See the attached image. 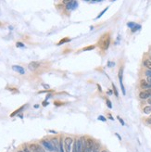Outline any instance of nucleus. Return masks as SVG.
Returning a JSON list of instances; mask_svg holds the SVG:
<instances>
[{"label": "nucleus", "instance_id": "obj_1", "mask_svg": "<svg viewBox=\"0 0 151 152\" xmlns=\"http://www.w3.org/2000/svg\"><path fill=\"white\" fill-rule=\"evenodd\" d=\"M109 43H110L109 34H105V35L100 39V41H99V46H100V48L103 49V50H107L109 46Z\"/></svg>", "mask_w": 151, "mask_h": 152}, {"label": "nucleus", "instance_id": "obj_2", "mask_svg": "<svg viewBox=\"0 0 151 152\" xmlns=\"http://www.w3.org/2000/svg\"><path fill=\"white\" fill-rule=\"evenodd\" d=\"M73 143V139L72 137H66L64 139V148L66 152H71V148H72V145Z\"/></svg>", "mask_w": 151, "mask_h": 152}, {"label": "nucleus", "instance_id": "obj_3", "mask_svg": "<svg viewBox=\"0 0 151 152\" xmlns=\"http://www.w3.org/2000/svg\"><path fill=\"white\" fill-rule=\"evenodd\" d=\"M43 146H45L46 149H47L48 151H54V146L52 145L51 141H47V140H43L42 142Z\"/></svg>", "mask_w": 151, "mask_h": 152}, {"label": "nucleus", "instance_id": "obj_4", "mask_svg": "<svg viewBox=\"0 0 151 152\" xmlns=\"http://www.w3.org/2000/svg\"><path fill=\"white\" fill-rule=\"evenodd\" d=\"M29 149L32 152H46L42 146L37 145V144H32V145H30Z\"/></svg>", "mask_w": 151, "mask_h": 152}, {"label": "nucleus", "instance_id": "obj_5", "mask_svg": "<svg viewBox=\"0 0 151 152\" xmlns=\"http://www.w3.org/2000/svg\"><path fill=\"white\" fill-rule=\"evenodd\" d=\"M94 146H95V144H94V141L91 138H88L86 139V152H93V149H94Z\"/></svg>", "mask_w": 151, "mask_h": 152}, {"label": "nucleus", "instance_id": "obj_6", "mask_svg": "<svg viewBox=\"0 0 151 152\" xmlns=\"http://www.w3.org/2000/svg\"><path fill=\"white\" fill-rule=\"evenodd\" d=\"M151 96V89H148V90H145V91L141 92L139 94V97L142 98V99H146Z\"/></svg>", "mask_w": 151, "mask_h": 152}, {"label": "nucleus", "instance_id": "obj_7", "mask_svg": "<svg viewBox=\"0 0 151 152\" xmlns=\"http://www.w3.org/2000/svg\"><path fill=\"white\" fill-rule=\"evenodd\" d=\"M50 141H51L52 145H53V146H54V152H60V150H59V143L58 139L52 138Z\"/></svg>", "mask_w": 151, "mask_h": 152}, {"label": "nucleus", "instance_id": "obj_8", "mask_svg": "<svg viewBox=\"0 0 151 152\" xmlns=\"http://www.w3.org/2000/svg\"><path fill=\"white\" fill-rule=\"evenodd\" d=\"M39 66H40V63H39V62H37V61H33V62L29 63L28 68H29L30 71H35Z\"/></svg>", "mask_w": 151, "mask_h": 152}, {"label": "nucleus", "instance_id": "obj_9", "mask_svg": "<svg viewBox=\"0 0 151 152\" xmlns=\"http://www.w3.org/2000/svg\"><path fill=\"white\" fill-rule=\"evenodd\" d=\"M141 87L142 88H144V89H151V84L148 83V81H146V80H142L141 81Z\"/></svg>", "mask_w": 151, "mask_h": 152}, {"label": "nucleus", "instance_id": "obj_10", "mask_svg": "<svg viewBox=\"0 0 151 152\" xmlns=\"http://www.w3.org/2000/svg\"><path fill=\"white\" fill-rule=\"evenodd\" d=\"M12 70L15 71V72H17V73H19L20 74H24L25 73L24 69L21 67V66H19V65H14V66H12Z\"/></svg>", "mask_w": 151, "mask_h": 152}, {"label": "nucleus", "instance_id": "obj_11", "mask_svg": "<svg viewBox=\"0 0 151 152\" xmlns=\"http://www.w3.org/2000/svg\"><path fill=\"white\" fill-rule=\"evenodd\" d=\"M77 2L76 1H72V2H69L68 4H67V8L68 9H73V8H75L76 7H77Z\"/></svg>", "mask_w": 151, "mask_h": 152}, {"label": "nucleus", "instance_id": "obj_12", "mask_svg": "<svg viewBox=\"0 0 151 152\" xmlns=\"http://www.w3.org/2000/svg\"><path fill=\"white\" fill-rule=\"evenodd\" d=\"M76 149L77 152H82V140L81 139H76Z\"/></svg>", "mask_w": 151, "mask_h": 152}, {"label": "nucleus", "instance_id": "obj_13", "mask_svg": "<svg viewBox=\"0 0 151 152\" xmlns=\"http://www.w3.org/2000/svg\"><path fill=\"white\" fill-rule=\"evenodd\" d=\"M24 108H25V106H22V107H20V109H18L17 110H15L13 113H11V114H10V117H14V116L16 115V114H18L19 112H20V111L23 110Z\"/></svg>", "mask_w": 151, "mask_h": 152}, {"label": "nucleus", "instance_id": "obj_14", "mask_svg": "<svg viewBox=\"0 0 151 152\" xmlns=\"http://www.w3.org/2000/svg\"><path fill=\"white\" fill-rule=\"evenodd\" d=\"M144 65H145L146 68H148L151 71V60L150 59H146V60L144 61Z\"/></svg>", "mask_w": 151, "mask_h": 152}, {"label": "nucleus", "instance_id": "obj_15", "mask_svg": "<svg viewBox=\"0 0 151 152\" xmlns=\"http://www.w3.org/2000/svg\"><path fill=\"white\" fill-rule=\"evenodd\" d=\"M70 41H71V39H70L69 37H66V38H64V39L60 40V41H59V43L58 44V46H60V45H62V44H65V43L70 42Z\"/></svg>", "mask_w": 151, "mask_h": 152}, {"label": "nucleus", "instance_id": "obj_16", "mask_svg": "<svg viewBox=\"0 0 151 152\" xmlns=\"http://www.w3.org/2000/svg\"><path fill=\"white\" fill-rule=\"evenodd\" d=\"M144 113H145V114H149V113H151V106L145 107V109H144Z\"/></svg>", "mask_w": 151, "mask_h": 152}, {"label": "nucleus", "instance_id": "obj_17", "mask_svg": "<svg viewBox=\"0 0 151 152\" xmlns=\"http://www.w3.org/2000/svg\"><path fill=\"white\" fill-rule=\"evenodd\" d=\"M95 46H87V47H85V48L83 49L84 51H89V50H94L95 49Z\"/></svg>", "mask_w": 151, "mask_h": 152}, {"label": "nucleus", "instance_id": "obj_18", "mask_svg": "<svg viewBox=\"0 0 151 152\" xmlns=\"http://www.w3.org/2000/svg\"><path fill=\"white\" fill-rule=\"evenodd\" d=\"M135 23H134V22H128V23H127V26H128V27H129V28H131V29H133V28H134V27H135Z\"/></svg>", "mask_w": 151, "mask_h": 152}, {"label": "nucleus", "instance_id": "obj_19", "mask_svg": "<svg viewBox=\"0 0 151 152\" xmlns=\"http://www.w3.org/2000/svg\"><path fill=\"white\" fill-rule=\"evenodd\" d=\"M59 150L60 152H64V147H63V143H62V141H59Z\"/></svg>", "mask_w": 151, "mask_h": 152}, {"label": "nucleus", "instance_id": "obj_20", "mask_svg": "<svg viewBox=\"0 0 151 152\" xmlns=\"http://www.w3.org/2000/svg\"><path fill=\"white\" fill-rule=\"evenodd\" d=\"M140 28H141V25L136 24V25H135V27H134L133 29H132V32H133V33H134V32H136L137 30H139Z\"/></svg>", "mask_w": 151, "mask_h": 152}, {"label": "nucleus", "instance_id": "obj_21", "mask_svg": "<svg viewBox=\"0 0 151 152\" xmlns=\"http://www.w3.org/2000/svg\"><path fill=\"white\" fill-rule=\"evenodd\" d=\"M112 87H113V91H114L116 97H118V96H119V94H118V91H117V89H116V86H115L114 84H112Z\"/></svg>", "mask_w": 151, "mask_h": 152}, {"label": "nucleus", "instance_id": "obj_22", "mask_svg": "<svg viewBox=\"0 0 151 152\" xmlns=\"http://www.w3.org/2000/svg\"><path fill=\"white\" fill-rule=\"evenodd\" d=\"M16 46H17V47H24V45L21 42H18L16 44Z\"/></svg>", "mask_w": 151, "mask_h": 152}, {"label": "nucleus", "instance_id": "obj_23", "mask_svg": "<svg viewBox=\"0 0 151 152\" xmlns=\"http://www.w3.org/2000/svg\"><path fill=\"white\" fill-rule=\"evenodd\" d=\"M107 10H108V7H106V8H105V9H104V10H103L102 12H101V13H100V14H99V15H98V16H97V19H99V18H100V17H101V16H102L103 14H104V13L106 12V11H107Z\"/></svg>", "mask_w": 151, "mask_h": 152}, {"label": "nucleus", "instance_id": "obj_24", "mask_svg": "<svg viewBox=\"0 0 151 152\" xmlns=\"http://www.w3.org/2000/svg\"><path fill=\"white\" fill-rule=\"evenodd\" d=\"M107 106H108V107H109V109H111V108H112V104H111V102H110V101H109V99H108V100H107Z\"/></svg>", "mask_w": 151, "mask_h": 152}, {"label": "nucleus", "instance_id": "obj_25", "mask_svg": "<svg viewBox=\"0 0 151 152\" xmlns=\"http://www.w3.org/2000/svg\"><path fill=\"white\" fill-rule=\"evenodd\" d=\"M117 119H118V120L120 121V122L121 123V125H124V124H125V123H124V122H123V120L121 119V117H119V116H118V117H117Z\"/></svg>", "mask_w": 151, "mask_h": 152}, {"label": "nucleus", "instance_id": "obj_26", "mask_svg": "<svg viewBox=\"0 0 151 152\" xmlns=\"http://www.w3.org/2000/svg\"><path fill=\"white\" fill-rule=\"evenodd\" d=\"M98 120H99V121H102V122H106V119L104 118V116H99V117H98Z\"/></svg>", "mask_w": 151, "mask_h": 152}, {"label": "nucleus", "instance_id": "obj_27", "mask_svg": "<svg viewBox=\"0 0 151 152\" xmlns=\"http://www.w3.org/2000/svg\"><path fill=\"white\" fill-rule=\"evenodd\" d=\"M72 152H77V149H76V142H74V145H73L72 147Z\"/></svg>", "mask_w": 151, "mask_h": 152}, {"label": "nucleus", "instance_id": "obj_28", "mask_svg": "<svg viewBox=\"0 0 151 152\" xmlns=\"http://www.w3.org/2000/svg\"><path fill=\"white\" fill-rule=\"evenodd\" d=\"M93 152H99V150H98V146H94Z\"/></svg>", "mask_w": 151, "mask_h": 152}, {"label": "nucleus", "instance_id": "obj_29", "mask_svg": "<svg viewBox=\"0 0 151 152\" xmlns=\"http://www.w3.org/2000/svg\"><path fill=\"white\" fill-rule=\"evenodd\" d=\"M145 74H146L147 76H149V77H151V71H147V72L145 73Z\"/></svg>", "mask_w": 151, "mask_h": 152}, {"label": "nucleus", "instance_id": "obj_30", "mask_svg": "<svg viewBox=\"0 0 151 152\" xmlns=\"http://www.w3.org/2000/svg\"><path fill=\"white\" fill-rule=\"evenodd\" d=\"M23 151H24V152H32V151L30 150V149H29V148H27V147H24Z\"/></svg>", "mask_w": 151, "mask_h": 152}, {"label": "nucleus", "instance_id": "obj_31", "mask_svg": "<svg viewBox=\"0 0 151 152\" xmlns=\"http://www.w3.org/2000/svg\"><path fill=\"white\" fill-rule=\"evenodd\" d=\"M46 105H48V102H46V101H44V103H43V106H44V107H46Z\"/></svg>", "mask_w": 151, "mask_h": 152}, {"label": "nucleus", "instance_id": "obj_32", "mask_svg": "<svg viewBox=\"0 0 151 152\" xmlns=\"http://www.w3.org/2000/svg\"><path fill=\"white\" fill-rule=\"evenodd\" d=\"M44 86H45V88L46 89H49V85H43Z\"/></svg>", "mask_w": 151, "mask_h": 152}, {"label": "nucleus", "instance_id": "obj_33", "mask_svg": "<svg viewBox=\"0 0 151 152\" xmlns=\"http://www.w3.org/2000/svg\"><path fill=\"white\" fill-rule=\"evenodd\" d=\"M108 94L109 95H112V91L111 90H108Z\"/></svg>", "mask_w": 151, "mask_h": 152}, {"label": "nucleus", "instance_id": "obj_34", "mask_svg": "<svg viewBox=\"0 0 151 152\" xmlns=\"http://www.w3.org/2000/svg\"><path fill=\"white\" fill-rule=\"evenodd\" d=\"M109 119H110V120H112V121H113V120H114V119H113V118H112V116L110 115V114H109Z\"/></svg>", "mask_w": 151, "mask_h": 152}, {"label": "nucleus", "instance_id": "obj_35", "mask_svg": "<svg viewBox=\"0 0 151 152\" xmlns=\"http://www.w3.org/2000/svg\"><path fill=\"white\" fill-rule=\"evenodd\" d=\"M148 103H149V104L151 105V98H150V99H148Z\"/></svg>", "mask_w": 151, "mask_h": 152}, {"label": "nucleus", "instance_id": "obj_36", "mask_svg": "<svg viewBox=\"0 0 151 152\" xmlns=\"http://www.w3.org/2000/svg\"><path fill=\"white\" fill-rule=\"evenodd\" d=\"M101 152H108L107 150H103V151H101Z\"/></svg>", "mask_w": 151, "mask_h": 152}, {"label": "nucleus", "instance_id": "obj_37", "mask_svg": "<svg viewBox=\"0 0 151 152\" xmlns=\"http://www.w3.org/2000/svg\"><path fill=\"white\" fill-rule=\"evenodd\" d=\"M18 152H24V151H21V150H20V151H18Z\"/></svg>", "mask_w": 151, "mask_h": 152}, {"label": "nucleus", "instance_id": "obj_38", "mask_svg": "<svg viewBox=\"0 0 151 152\" xmlns=\"http://www.w3.org/2000/svg\"><path fill=\"white\" fill-rule=\"evenodd\" d=\"M150 118H151V116H150Z\"/></svg>", "mask_w": 151, "mask_h": 152}]
</instances>
